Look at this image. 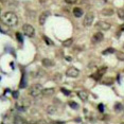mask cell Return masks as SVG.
Returning <instances> with one entry per match:
<instances>
[{"mask_svg": "<svg viewBox=\"0 0 124 124\" xmlns=\"http://www.w3.org/2000/svg\"><path fill=\"white\" fill-rule=\"evenodd\" d=\"M36 123H37V124H46L47 122H46V121H44V120H39V121H37Z\"/></svg>", "mask_w": 124, "mask_h": 124, "instance_id": "83f0119b", "label": "cell"}, {"mask_svg": "<svg viewBox=\"0 0 124 124\" xmlns=\"http://www.w3.org/2000/svg\"><path fill=\"white\" fill-rule=\"evenodd\" d=\"M61 74H60V73H57V74H55V77H54V80L56 81V82H57V81H60L61 80Z\"/></svg>", "mask_w": 124, "mask_h": 124, "instance_id": "4316f807", "label": "cell"}, {"mask_svg": "<svg viewBox=\"0 0 124 124\" xmlns=\"http://www.w3.org/2000/svg\"><path fill=\"white\" fill-rule=\"evenodd\" d=\"M93 20H94V15L92 13H88L85 17H84L83 24L85 27H90L92 24V22H93Z\"/></svg>", "mask_w": 124, "mask_h": 124, "instance_id": "277c9868", "label": "cell"}, {"mask_svg": "<svg viewBox=\"0 0 124 124\" xmlns=\"http://www.w3.org/2000/svg\"><path fill=\"white\" fill-rule=\"evenodd\" d=\"M117 14H118V17H119L120 19H122V20H124V10L123 9H119V10H118Z\"/></svg>", "mask_w": 124, "mask_h": 124, "instance_id": "ac0fdd59", "label": "cell"}, {"mask_svg": "<svg viewBox=\"0 0 124 124\" xmlns=\"http://www.w3.org/2000/svg\"><path fill=\"white\" fill-rule=\"evenodd\" d=\"M78 98H80L82 101H84V102L88 100V93H87L86 91H84V90H80V91H78Z\"/></svg>", "mask_w": 124, "mask_h": 124, "instance_id": "8fae6325", "label": "cell"}, {"mask_svg": "<svg viewBox=\"0 0 124 124\" xmlns=\"http://www.w3.org/2000/svg\"><path fill=\"white\" fill-rule=\"evenodd\" d=\"M66 74L69 78H78V74H80V71H78V69L74 68V67H70V68L67 69Z\"/></svg>", "mask_w": 124, "mask_h": 124, "instance_id": "5b68a950", "label": "cell"}, {"mask_svg": "<svg viewBox=\"0 0 124 124\" xmlns=\"http://www.w3.org/2000/svg\"><path fill=\"white\" fill-rule=\"evenodd\" d=\"M44 39H45V41H46L47 45H50V46H53V45H54L53 44V41L49 37H47V36H44Z\"/></svg>", "mask_w": 124, "mask_h": 124, "instance_id": "7402d4cb", "label": "cell"}, {"mask_svg": "<svg viewBox=\"0 0 124 124\" xmlns=\"http://www.w3.org/2000/svg\"><path fill=\"white\" fill-rule=\"evenodd\" d=\"M106 71H107V67H102L101 69H99V71L95 73V75H93V78H95V80H98L99 78H101L102 75L105 74Z\"/></svg>", "mask_w": 124, "mask_h": 124, "instance_id": "30bf717a", "label": "cell"}, {"mask_svg": "<svg viewBox=\"0 0 124 124\" xmlns=\"http://www.w3.org/2000/svg\"><path fill=\"white\" fill-rule=\"evenodd\" d=\"M123 109V106L121 103H116L115 104V110L116 111H121Z\"/></svg>", "mask_w": 124, "mask_h": 124, "instance_id": "ffe728a7", "label": "cell"}, {"mask_svg": "<svg viewBox=\"0 0 124 124\" xmlns=\"http://www.w3.org/2000/svg\"><path fill=\"white\" fill-rule=\"evenodd\" d=\"M77 1H78V0H65V2H66V3H68V4H74Z\"/></svg>", "mask_w": 124, "mask_h": 124, "instance_id": "484cf974", "label": "cell"}, {"mask_svg": "<svg viewBox=\"0 0 124 124\" xmlns=\"http://www.w3.org/2000/svg\"><path fill=\"white\" fill-rule=\"evenodd\" d=\"M54 92H55V89L54 88H46V89H44L43 94L46 95V97H49V95L54 94Z\"/></svg>", "mask_w": 124, "mask_h": 124, "instance_id": "4fadbf2b", "label": "cell"}, {"mask_svg": "<svg viewBox=\"0 0 124 124\" xmlns=\"http://www.w3.org/2000/svg\"><path fill=\"white\" fill-rule=\"evenodd\" d=\"M121 30L124 31V24H122V26H121Z\"/></svg>", "mask_w": 124, "mask_h": 124, "instance_id": "1f68e13d", "label": "cell"}, {"mask_svg": "<svg viewBox=\"0 0 124 124\" xmlns=\"http://www.w3.org/2000/svg\"><path fill=\"white\" fill-rule=\"evenodd\" d=\"M47 112L48 114H50V115H54L57 112V108H56L55 106H48L47 107Z\"/></svg>", "mask_w": 124, "mask_h": 124, "instance_id": "9a60e30c", "label": "cell"}, {"mask_svg": "<svg viewBox=\"0 0 124 124\" xmlns=\"http://www.w3.org/2000/svg\"><path fill=\"white\" fill-rule=\"evenodd\" d=\"M101 14L103 16H112L114 15V10L110 9V8H106V9H103L101 11Z\"/></svg>", "mask_w": 124, "mask_h": 124, "instance_id": "7c38bea8", "label": "cell"}, {"mask_svg": "<svg viewBox=\"0 0 124 124\" xmlns=\"http://www.w3.org/2000/svg\"><path fill=\"white\" fill-rule=\"evenodd\" d=\"M115 49L114 48H108L107 50H104L103 51V54H110V53H115Z\"/></svg>", "mask_w": 124, "mask_h": 124, "instance_id": "44dd1931", "label": "cell"}, {"mask_svg": "<svg viewBox=\"0 0 124 124\" xmlns=\"http://www.w3.org/2000/svg\"><path fill=\"white\" fill-rule=\"evenodd\" d=\"M103 38H104L103 33L98 32V33H95V34L92 36L91 41H92V43H94V44H97V43H100V41H102V40H103Z\"/></svg>", "mask_w": 124, "mask_h": 124, "instance_id": "52a82bcc", "label": "cell"}, {"mask_svg": "<svg viewBox=\"0 0 124 124\" xmlns=\"http://www.w3.org/2000/svg\"><path fill=\"white\" fill-rule=\"evenodd\" d=\"M73 15L78 18L82 17V15H83V10L80 9V8H74V9H73Z\"/></svg>", "mask_w": 124, "mask_h": 124, "instance_id": "5bb4252c", "label": "cell"}, {"mask_svg": "<svg viewBox=\"0 0 124 124\" xmlns=\"http://www.w3.org/2000/svg\"><path fill=\"white\" fill-rule=\"evenodd\" d=\"M49 15H50L49 11H46V12L41 13V15L39 16V24H40V26H44V24L46 23V20H47V18Z\"/></svg>", "mask_w": 124, "mask_h": 124, "instance_id": "ba28073f", "label": "cell"}, {"mask_svg": "<svg viewBox=\"0 0 124 124\" xmlns=\"http://www.w3.org/2000/svg\"><path fill=\"white\" fill-rule=\"evenodd\" d=\"M99 110H100V111H103V110H104V108H103V104H100V105H99Z\"/></svg>", "mask_w": 124, "mask_h": 124, "instance_id": "f1b7e54d", "label": "cell"}, {"mask_svg": "<svg viewBox=\"0 0 124 124\" xmlns=\"http://www.w3.org/2000/svg\"><path fill=\"white\" fill-rule=\"evenodd\" d=\"M102 1H103V2H106V1H107V0H102Z\"/></svg>", "mask_w": 124, "mask_h": 124, "instance_id": "d6a6232c", "label": "cell"}, {"mask_svg": "<svg viewBox=\"0 0 124 124\" xmlns=\"http://www.w3.org/2000/svg\"><path fill=\"white\" fill-rule=\"evenodd\" d=\"M97 27L99 28V29L103 30V31H107V30L110 29L111 24L109 23V22H107V21H99L97 23Z\"/></svg>", "mask_w": 124, "mask_h": 124, "instance_id": "8992f818", "label": "cell"}, {"mask_svg": "<svg viewBox=\"0 0 124 124\" xmlns=\"http://www.w3.org/2000/svg\"><path fill=\"white\" fill-rule=\"evenodd\" d=\"M1 21L7 27L14 28L18 24V17L14 12H5L1 16Z\"/></svg>", "mask_w": 124, "mask_h": 124, "instance_id": "6da1fadb", "label": "cell"}, {"mask_svg": "<svg viewBox=\"0 0 124 124\" xmlns=\"http://www.w3.org/2000/svg\"><path fill=\"white\" fill-rule=\"evenodd\" d=\"M61 90H62V92H63L65 95H69V94H70V91H69V90H67V89H65V88H62Z\"/></svg>", "mask_w": 124, "mask_h": 124, "instance_id": "d4e9b609", "label": "cell"}, {"mask_svg": "<svg viewBox=\"0 0 124 124\" xmlns=\"http://www.w3.org/2000/svg\"><path fill=\"white\" fill-rule=\"evenodd\" d=\"M13 95H14V98H17L18 97V92H13Z\"/></svg>", "mask_w": 124, "mask_h": 124, "instance_id": "f546056e", "label": "cell"}, {"mask_svg": "<svg viewBox=\"0 0 124 124\" xmlns=\"http://www.w3.org/2000/svg\"><path fill=\"white\" fill-rule=\"evenodd\" d=\"M14 122L15 123H24L26 121L23 119H21V117H19V116H15V118H14Z\"/></svg>", "mask_w": 124, "mask_h": 124, "instance_id": "d6986e66", "label": "cell"}, {"mask_svg": "<svg viewBox=\"0 0 124 124\" xmlns=\"http://www.w3.org/2000/svg\"><path fill=\"white\" fill-rule=\"evenodd\" d=\"M116 56H117V58L121 62L124 61V52H121V51H118L116 52Z\"/></svg>", "mask_w": 124, "mask_h": 124, "instance_id": "2e32d148", "label": "cell"}, {"mask_svg": "<svg viewBox=\"0 0 124 124\" xmlns=\"http://www.w3.org/2000/svg\"><path fill=\"white\" fill-rule=\"evenodd\" d=\"M69 106H70V107H72L73 109L78 108V104L75 103V102H70V103H69Z\"/></svg>", "mask_w": 124, "mask_h": 124, "instance_id": "cb8c5ba5", "label": "cell"}, {"mask_svg": "<svg viewBox=\"0 0 124 124\" xmlns=\"http://www.w3.org/2000/svg\"><path fill=\"white\" fill-rule=\"evenodd\" d=\"M73 43V39L72 38H69V39H67V40H64L63 41V46L64 47H70L72 45Z\"/></svg>", "mask_w": 124, "mask_h": 124, "instance_id": "e0dca14e", "label": "cell"}, {"mask_svg": "<svg viewBox=\"0 0 124 124\" xmlns=\"http://www.w3.org/2000/svg\"><path fill=\"white\" fill-rule=\"evenodd\" d=\"M17 37H18V39H19V40H22V38H21V36H20V34H17Z\"/></svg>", "mask_w": 124, "mask_h": 124, "instance_id": "4dcf8cb0", "label": "cell"}, {"mask_svg": "<svg viewBox=\"0 0 124 124\" xmlns=\"http://www.w3.org/2000/svg\"><path fill=\"white\" fill-rule=\"evenodd\" d=\"M44 88L40 84H34L29 88V93L32 95L33 98H39L43 94Z\"/></svg>", "mask_w": 124, "mask_h": 124, "instance_id": "7a4b0ae2", "label": "cell"}, {"mask_svg": "<svg viewBox=\"0 0 124 124\" xmlns=\"http://www.w3.org/2000/svg\"><path fill=\"white\" fill-rule=\"evenodd\" d=\"M22 32L28 37H33L35 34V29L30 24H23L22 26Z\"/></svg>", "mask_w": 124, "mask_h": 124, "instance_id": "3957f363", "label": "cell"}, {"mask_svg": "<svg viewBox=\"0 0 124 124\" xmlns=\"http://www.w3.org/2000/svg\"><path fill=\"white\" fill-rule=\"evenodd\" d=\"M41 64H43L44 67H47V68H48V67H53V66H54V62H53L52 60H50V58H47V57L43 58Z\"/></svg>", "mask_w": 124, "mask_h": 124, "instance_id": "9c48e42d", "label": "cell"}, {"mask_svg": "<svg viewBox=\"0 0 124 124\" xmlns=\"http://www.w3.org/2000/svg\"><path fill=\"white\" fill-rule=\"evenodd\" d=\"M103 83L106 84V85H111V84L114 83V80H112V78H109V80L107 78V80H104L103 81Z\"/></svg>", "mask_w": 124, "mask_h": 124, "instance_id": "603a6c76", "label": "cell"}]
</instances>
